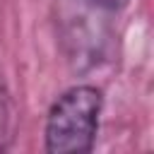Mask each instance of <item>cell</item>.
<instances>
[{
  "mask_svg": "<svg viewBox=\"0 0 154 154\" xmlns=\"http://www.w3.org/2000/svg\"><path fill=\"white\" fill-rule=\"evenodd\" d=\"M101 113V94L94 87H75L65 91L51 108L46 120V149L51 154L89 152L96 137Z\"/></svg>",
  "mask_w": 154,
  "mask_h": 154,
  "instance_id": "obj_1",
  "label": "cell"
},
{
  "mask_svg": "<svg viewBox=\"0 0 154 154\" xmlns=\"http://www.w3.org/2000/svg\"><path fill=\"white\" fill-rule=\"evenodd\" d=\"M5 128H7V101H5V94H2V89H0V147H2Z\"/></svg>",
  "mask_w": 154,
  "mask_h": 154,
  "instance_id": "obj_2",
  "label": "cell"
},
{
  "mask_svg": "<svg viewBox=\"0 0 154 154\" xmlns=\"http://www.w3.org/2000/svg\"><path fill=\"white\" fill-rule=\"evenodd\" d=\"M91 5H96V7H101V10H120L128 0H89Z\"/></svg>",
  "mask_w": 154,
  "mask_h": 154,
  "instance_id": "obj_3",
  "label": "cell"
}]
</instances>
